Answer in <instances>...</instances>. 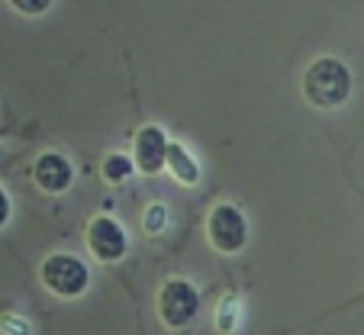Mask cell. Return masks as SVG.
<instances>
[{"label": "cell", "mask_w": 364, "mask_h": 335, "mask_svg": "<svg viewBox=\"0 0 364 335\" xmlns=\"http://www.w3.org/2000/svg\"><path fill=\"white\" fill-rule=\"evenodd\" d=\"M303 100L316 110H338L351 97V71L342 58H313L303 71Z\"/></svg>", "instance_id": "obj_1"}, {"label": "cell", "mask_w": 364, "mask_h": 335, "mask_svg": "<svg viewBox=\"0 0 364 335\" xmlns=\"http://www.w3.org/2000/svg\"><path fill=\"white\" fill-rule=\"evenodd\" d=\"M39 281L48 294L62 297V300H75V297H81L84 290H87L90 271L77 255L55 252L39 265Z\"/></svg>", "instance_id": "obj_2"}, {"label": "cell", "mask_w": 364, "mask_h": 335, "mask_svg": "<svg viewBox=\"0 0 364 335\" xmlns=\"http://www.w3.org/2000/svg\"><path fill=\"white\" fill-rule=\"evenodd\" d=\"M206 239L220 255H235L248 242V223L245 213L235 203H216L206 216Z\"/></svg>", "instance_id": "obj_3"}, {"label": "cell", "mask_w": 364, "mask_h": 335, "mask_svg": "<svg viewBox=\"0 0 364 335\" xmlns=\"http://www.w3.org/2000/svg\"><path fill=\"white\" fill-rule=\"evenodd\" d=\"M200 313V294L191 281L171 277L159 290V319L168 329H187Z\"/></svg>", "instance_id": "obj_4"}, {"label": "cell", "mask_w": 364, "mask_h": 335, "mask_svg": "<svg viewBox=\"0 0 364 335\" xmlns=\"http://www.w3.org/2000/svg\"><path fill=\"white\" fill-rule=\"evenodd\" d=\"M84 239H87L90 255H94L97 261H103V265L123 261L126 252H129V239H126V229L119 226L113 216H107V213H100V216L90 219V223H87V233H84Z\"/></svg>", "instance_id": "obj_5"}, {"label": "cell", "mask_w": 364, "mask_h": 335, "mask_svg": "<svg viewBox=\"0 0 364 335\" xmlns=\"http://www.w3.org/2000/svg\"><path fill=\"white\" fill-rule=\"evenodd\" d=\"M165 155H168V136L159 126H142L132 136V168L145 178H155L165 171Z\"/></svg>", "instance_id": "obj_6"}, {"label": "cell", "mask_w": 364, "mask_h": 335, "mask_svg": "<svg viewBox=\"0 0 364 335\" xmlns=\"http://www.w3.org/2000/svg\"><path fill=\"white\" fill-rule=\"evenodd\" d=\"M33 181L42 193H65L75 181V168L62 151H42L33 161Z\"/></svg>", "instance_id": "obj_7"}, {"label": "cell", "mask_w": 364, "mask_h": 335, "mask_svg": "<svg viewBox=\"0 0 364 335\" xmlns=\"http://www.w3.org/2000/svg\"><path fill=\"white\" fill-rule=\"evenodd\" d=\"M165 168L171 171V178L184 187H197L200 184V164L191 151L181 142H168V155H165Z\"/></svg>", "instance_id": "obj_8"}, {"label": "cell", "mask_w": 364, "mask_h": 335, "mask_svg": "<svg viewBox=\"0 0 364 335\" xmlns=\"http://www.w3.org/2000/svg\"><path fill=\"white\" fill-rule=\"evenodd\" d=\"M132 158L129 155H119V151H113V155H107L103 158V164H100V174H103V181L107 184H126V181L132 178Z\"/></svg>", "instance_id": "obj_9"}, {"label": "cell", "mask_w": 364, "mask_h": 335, "mask_svg": "<svg viewBox=\"0 0 364 335\" xmlns=\"http://www.w3.org/2000/svg\"><path fill=\"white\" fill-rule=\"evenodd\" d=\"M165 226H168V206L159 203V200L145 206V213H142L145 235H161V233H165Z\"/></svg>", "instance_id": "obj_10"}, {"label": "cell", "mask_w": 364, "mask_h": 335, "mask_svg": "<svg viewBox=\"0 0 364 335\" xmlns=\"http://www.w3.org/2000/svg\"><path fill=\"white\" fill-rule=\"evenodd\" d=\"M235 319H239V300H235V297H223L220 313H216V329H220L223 335L235 332Z\"/></svg>", "instance_id": "obj_11"}, {"label": "cell", "mask_w": 364, "mask_h": 335, "mask_svg": "<svg viewBox=\"0 0 364 335\" xmlns=\"http://www.w3.org/2000/svg\"><path fill=\"white\" fill-rule=\"evenodd\" d=\"M7 4L23 16H42L52 7V0H7Z\"/></svg>", "instance_id": "obj_12"}, {"label": "cell", "mask_w": 364, "mask_h": 335, "mask_svg": "<svg viewBox=\"0 0 364 335\" xmlns=\"http://www.w3.org/2000/svg\"><path fill=\"white\" fill-rule=\"evenodd\" d=\"M10 223V197H7V191L0 187V229Z\"/></svg>", "instance_id": "obj_13"}]
</instances>
